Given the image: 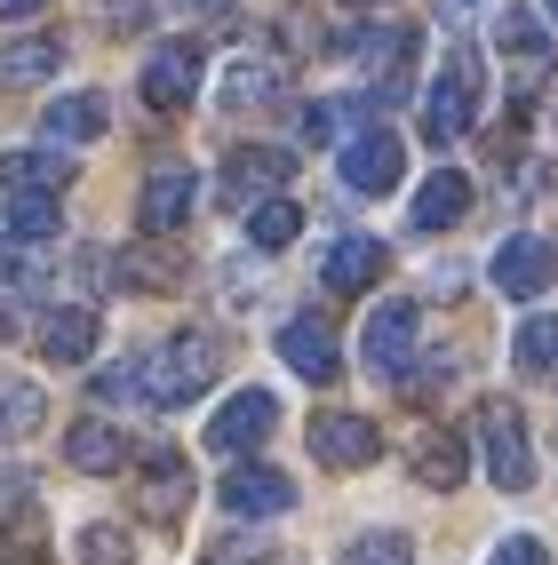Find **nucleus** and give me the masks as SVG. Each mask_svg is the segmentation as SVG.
Wrapping results in <instances>:
<instances>
[{
  "instance_id": "7c9ffc66",
  "label": "nucleus",
  "mask_w": 558,
  "mask_h": 565,
  "mask_svg": "<svg viewBox=\"0 0 558 565\" xmlns=\"http://www.w3.org/2000/svg\"><path fill=\"white\" fill-rule=\"evenodd\" d=\"M495 41H503L510 56H543V49H550V41H543V17H535V9H503V17H495Z\"/></svg>"
},
{
  "instance_id": "473e14b6",
  "label": "nucleus",
  "mask_w": 558,
  "mask_h": 565,
  "mask_svg": "<svg viewBox=\"0 0 558 565\" xmlns=\"http://www.w3.org/2000/svg\"><path fill=\"white\" fill-rule=\"evenodd\" d=\"M81 565H136V550H128L120 525H88V534H81Z\"/></svg>"
},
{
  "instance_id": "a878e982",
  "label": "nucleus",
  "mask_w": 558,
  "mask_h": 565,
  "mask_svg": "<svg viewBox=\"0 0 558 565\" xmlns=\"http://www.w3.org/2000/svg\"><path fill=\"white\" fill-rule=\"evenodd\" d=\"M120 287L168 295V287H183V263L168 255V239H152V232H144V247H128V255H120Z\"/></svg>"
},
{
  "instance_id": "ea45409f",
  "label": "nucleus",
  "mask_w": 558,
  "mask_h": 565,
  "mask_svg": "<svg viewBox=\"0 0 558 565\" xmlns=\"http://www.w3.org/2000/svg\"><path fill=\"white\" fill-rule=\"evenodd\" d=\"M9 334H17V311H0V343H9Z\"/></svg>"
},
{
  "instance_id": "aec40b11",
  "label": "nucleus",
  "mask_w": 558,
  "mask_h": 565,
  "mask_svg": "<svg viewBox=\"0 0 558 565\" xmlns=\"http://www.w3.org/2000/svg\"><path fill=\"white\" fill-rule=\"evenodd\" d=\"M463 215H471V175L463 168H431L415 207H407V232H446V223H463Z\"/></svg>"
},
{
  "instance_id": "5701e85b",
  "label": "nucleus",
  "mask_w": 558,
  "mask_h": 565,
  "mask_svg": "<svg viewBox=\"0 0 558 565\" xmlns=\"http://www.w3.org/2000/svg\"><path fill=\"white\" fill-rule=\"evenodd\" d=\"M64 72V41L56 32H24V41L0 49V88H41Z\"/></svg>"
},
{
  "instance_id": "f704fd0d",
  "label": "nucleus",
  "mask_w": 558,
  "mask_h": 565,
  "mask_svg": "<svg viewBox=\"0 0 558 565\" xmlns=\"http://www.w3.org/2000/svg\"><path fill=\"white\" fill-rule=\"evenodd\" d=\"M17 510H32V478H24L17 462H0V525H9Z\"/></svg>"
},
{
  "instance_id": "7ed1b4c3",
  "label": "nucleus",
  "mask_w": 558,
  "mask_h": 565,
  "mask_svg": "<svg viewBox=\"0 0 558 565\" xmlns=\"http://www.w3.org/2000/svg\"><path fill=\"white\" fill-rule=\"evenodd\" d=\"M478 455H487V478L503 494H527L535 486V446H527V414L510 398H478Z\"/></svg>"
},
{
  "instance_id": "2eb2a0df",
  "label": "nucleus",
  "mask_w": 558,
  "mask_h": 565,
  "mask_svg": "<svg viewBox=\"0 0 558 565\" xmlns=\"http://www.w3.org/2000/svg\"><path fill=\"white\" fill-rule=\"evenodd\" d=\"M215 494H223V510H232V518H280V510H295V478L272 470V462H240Z\"/></svg>"
},
{
  "instance_id": "ddd939ff",
  "label": "nucleus",
  "mask_w": 558,
  "mask_h": 565,
  "mask_svg": "<svg viewBox=\"0 0 558 565\" xmlns=\"http://www.w3.org/2000/svg\"><path fill=\"white\" fill-rule=\"evenodd\" d=\"M200 72H208L200 41H168V49H152V64H144V104H152V111H183V104L200 96Z\"/></svg>"
},
{
  "instance_id": "a211bd4d",
  "label": "nucleus",
  "mask_w": 558,
  "mask_h": 565,
  "mask_svg": "<svg viewBox=\"0 0 558 565\" xmlns=\"http://www.w3.org/2000/svg\"><path fill=\"white\" fill-rule=\"evenodd\" d=\"M64 462L81 470V478L128 470V430H120V423H104V414H88V423H72V430H64Z\"/></svg>"
},
{
  "instance_id": "9d476101",
  "label": "nucleus",
  "mask_w": 558,
  "mask_h": 565,
  "mask_svg": "<svg viewBox=\"0 0 558 565\" xmlns=\"http://www.w3.org/2000/svg\"><path fill=\"white\" fill-rule=\"evenodd\" d=\"M376 455H383V430L367 423V414H344V406H335V414H319V423H312V462H319V470H367Z\"/></svg>"
},
{
  "instance_id": "c85d7f7f",
  "label": "nucleus",
  "mask_w": 558,
  "mask_h": 565,
  "mask_svg": "<svg viewBox=\"0 0 558 565\" xmlns=\"http://www.w3.org/2000/svg\"><path fill=\"white\" fill-rule=\"evenodd\" d=\"M0 565H49V525H41V510H17L9 525H0Z\"/></svg>"
},
{
  "instance_id": "20e7f679",
  "label": "nucleus",
  "mask_w": 558,
  "mask_h": 565,
  "mask_svg": "<svg viewBox=\"0 0 558 565\" xmlns=\"http://www.w3.org/2000/svg\"><path fill=\"white\" fill-rule=\"evenodd\" d=\"M335 175H344L359 200H383V192H399V175H407V143L367 120V128H351L344 143H335Z\"/></svg>"
},
{
  "instance_id": "f3484780",
  "label": "nucleus",
  "mask_w": 558,
  "mask_h": 565,
  "mask_svg": "<svg viewBox=\"0 0 558 565\" xmlns=\"http://www.w3.org/2000/svg\"><path fill=\"white\" fill-rule=\"evenodd\" d=\"M112 128V96L104 88H72V96H56L49 111H41V136L56 143V152H72V143H96Z\"/></svg>"
},
{
  "instance_id": "1a4fd4ad",
  "label": "nucleus",
  "mask_w": 558,
  "mask_h": 565,
  "mask_svg": "<svg viewBox=\"0 0 558 565\" xmlns=\"http://www.w3.org/2000/svg\"><path fill=\"white\" fill-rule=\"evenodd\" d=\"M407 470H415V486H431V494H455L471 478V438L455 423H423L415 446H407Z\"/></svg>"
},
{
  "instance_id": "6e6552de",
  "label": "nucleus",
  "mask_w": 558,
  "mask_h": 565,
  "mask_svg": "<svg viewBox=\"0 0 558 565\" xmlns=\"http://www.w3.org/2000/svg\"><path fill=\"white\" fill-rule=\"evenodd\" d=\"M192 510V462L176 455V446H152V455L136 462V518L144 525H176Z\"/></svg>"
},
{
  "instance_id": "58836bf2",
  "label": "nucleus",
  "mask_w": 558,
  "mask_h": 565,
  "mask_svg": "<svg viewBox=\"0 0 558 565\" xmlns=\"http://www.w3.org/2000/svg\"><path fill=\"white\" fill-rule=\"evenodd\" d=\"M49 0H0V17H41Z\"/></svg>"
},
{
  "instance_id": "c9c22d12",
  "label": "nucleus",
  "mask_w": 558,
  "mask_h": 565,
  "mask_svg": "<svg viewBox=\"0 0 558 565\" xmlns=\"http://www.w3.org/2000/svg\"><path fill=\"white\" fill-rule=\"evenodd\" d=\"M487 565H550V550H543V534H510V542H495Z\"/></svg>"
},
{
  "instance_id": "0eeeda50",
  "label": "nucleus",
  "mask_w": 558,
  "mask_h": 565,
  "mask_svg": "<svg viewBox=\"0 0 558 565\" xmlns=\"http://www.w3.org/2000/svg\"><path fill=\"white\" fill-rule=\"evenodd\" d=\"M192 207H200V168L192 160H160L152 175H144V192H136V232L168 239Z\"/></svg>"
},
{
  "instance_id": "393cba45",
  "label": "nucleus",
  "mask_w": 558,
  "mask_h": 565,
  "mask_svg": "<svg viewBox=\"0 0 558 565\" xmlns=\"http://www.w3.org/2000/svg\"><path fill=\"white\" fill-rule=\"evenodd\" d=\"M280 81H287V72L272 56H232V64H223V81H215V96L232 104V111H248V104H272Z\"/></svg>"
},
{
  "instance_id": "e433bc0d",
  "label": "nucleus",
  "mask_w": 558,
  "mask_h": 565,
  "mask_svg": "<svg viewBox=\"0 0 558 565\" xmlns=\"http://www.w3.org/2000/svg\"><path fill=\"white\" fill-rule=\"evenodd\" d=\"M104 24L112 32H136L144 24V0H104Z\"/></svg>"
},
{
  "instance_id": "f257e3e1",
  "label": "nucleus",
  "mask_w": 558,
  "mask_h": 565,
  "mask_svg": "<svg viewBox=\"0 0 558 565\" xmlns=\"http://www.w3.org/2000/svg\"><path fill=\"white\" fill-rule=\"evenodd\" d=\"M215 374H223L215 334L183 327V334H168L152 359H136V398L144 406H192L200 391H215Z\"/></svg>"
},
{
  "instance_id": "39448f33",
  "label": "nucleus",
  "mask_w": 558,
  "mask_h": 565,
  "mask_svg": "<svg viewBox=\"0 0 558 565\" xmlns=\"http://www.w3.org/2000/svg\"><path fill=\"white\" fill-rule=\"evenodd\" d=\"M415 334H423V311L407 303V295H391V303L367 311L359 327V359L383 374V383H407V359H415Z\"/></svg>"
},
{
  "instance_id": "423d86ee",
  "label": "nucleus",
  "mask_w": 558,
  "mask_h": 565,
  "mask_svg": "<svg viewBox=\"0 0 558 565\" xmlns=\"http://www.w3.org/2000/svg\"><path fill=\"white\" fill-rule=\"evenodd\" d=\"M335 49H344V56H351V64L367 72V81L383 88V104H391V96H407V72H415V32H407V24L344 32V41H335Z\"/></svg>"
},
{
  "instance_id": "4468645a",
  "label": "nucleus",
  "mask_w": 558,
  "mask_h": 565,
  "mask_svg": "<svg viewBox=\"0 0 558 565\" xmlns=\"http://www.w3.org/2000/svg\"><path fill=\"white\" fill-rule=\"evenodd\" d=\"M287 175H295L287 152H272V143H248V152L223 160V183H215V192H223V207H232V215H248L255 200H272Z\"/></svg>"
},
{
  "instance_id": "c756f323",
  "label": "nucleus",
  "mask_w": 558,
  "mask_h": 565,
  "mask_svg": "<svg viewBox=\"0 0 558 565\" xmlns=\"http://www.w3.org/2000/svg\"><path fill=\"white\" fill-rule=\"evenodd\" d=\"M510 359L527 366V374H558V319H550V311H535L527 327L510 334Z\"/></svg>"
},
{
  "instance_id": "f8f14e48",
  "label": "nucleus",
  "mask_w": 558,
  "mask_h": 565,
  "mask_svg": "<svg viewBox=\"0 0 558 565\" xmlns=\"http://www.w3.org/2000/svg\"><path fill=\"white\" fill-rule=\"evenodd\" d=\"M383 239L376 232H335L327 239V255H319V287L327 295H367V287H376L383 279Z\"/></svg>"
},
{
  "instance_id": "f03ea898",
  "label": "nucleus",
  "mask_w": 558,
  "mask_h": 565,
  "mask_svg": "<svg viewBox=\"0 0 558 565\" xmlns=\"http://www.w3.org/2000/svg\"><path fill=\"white\" fill-rule=\"evenodd\" d=\"M478 96H487V72H478V49H446V64L431 72V96H423V136L431 143H455L478 120Z\"/></svg>"
},
{
  "instance_id": "bb28decb",
  "label": "nucleus",
  "mask_w": 558,
  "mask_h": 565,
  "mask_svg": "<svg viewBox=\"0 0 558 565\" xmlns=\"http://www.w3.org/2000/svg\"><path fill=\"white\" fill-rule=\"evenodd\" d=\"M64 183H72V168L56 152H0V192H56L64 200Z\"/></svg>"
},
{
  "instance_id": "b1692460",
  "label": "nucleus",
  "mask_w": 558,
  "mask_h": 565,
  "mask_svg": "<svg viewBox=\"0 0 558 565\" xmlns=\"http://www.w3.org/2000/svg\"><path fill=\"white\" fill-rule=\"evenodd\" d=\"M41 423H49V398H41V383H32V374H9V366H0V446L32 438Z\"/></svg>"
},
{
  "instance_id": "4be33fe9",
  "label": "nucleus",
  "mask_w": 558,
  "mask_h": 565,
  "mask_svg": "<svg viewBox=\"0 0 558 565\" xmlns=\"http://www.w3.org/2000/svg\"><path fill=\"white\" fill-rule=\"evenodd\" d=\"M56 192H0V239L9 247H49L56 239Z\"/></svg>"
},
{
  "instance_id": "cd10ccee",
  "label": "nucleus",
  "mask_w": 558,
  "mask_h": 565,
  "mask_svg": "<svg viewBox=\"0 0 558 565\" xmlns=\"http://www.w3.org/2000/svg\"><path fill=\"white\" fill-rule=\"evenodd\" d=\"M240 223H248V247H264V255H280V247H295V232H304V207L272 192V200H255V207H248Z\"/></svg>"
},
{
  "instance_id": "4c0bfd02",
  "label": "nucleus",
  "mask_w": 558,
  "mask_h": 565,
  "mask_svg": "<svg viewBox=\"0 0 558 565\" xmlns=\"http://www.w3.org/2000/svg\"><path fill=\"white\" fill-rule=\"evenodd\" d=\"M176 17H215V9H232V0H168Z\"/></svg>"
},
{
  "instance_id": "dca6fc26",
  "label": "nucleus",
  "mask_w": 558,
  "mask_h": 565,
  "mask_svg": "<svg viewBox=\"0 0 558 565\" xmlns=\"http://www.w3.org/2000/svg\"><path fill=\"white\" fill-rule=\"evenodd\" d=\"M550 279H558V247H550V239L518 232V239L495 247V287H503V295H518V303H527V295H543Z\"/></svg>"
},
{
  "instance_id": "412c9836",
  "label": "nucleus",
  "mask_w": 558,
  "mask_h": 565,
  "mask_svg": "<svg viewBox=\"0 0 558 565\" xmlns=\"http://www.w3.org/2000/svg\"><path fill=\"white\" fill-rule=\"evenodd\" d=\"M280 359L304 374V383H335V374H344V351H335V334L319 319H287L280 327Z\"/></svg>"
},
{
  "instance_id": "6ab92c4d",
  "label": "nucleus",
  "mask_w": 558,
  "mask_h": 565,
  "mask_svg": "<svg viewBox=\"0 0 558 565\" xmlns=\"http://www.w3.org/2000/svg\"><path fill=\"white\" fill-rule=\"evenodd\" d=\"M96 343H104V319L88 303H64V311L41 319V359H56V366H88Z\"/></svg>"
},
{
  "instance_id": "72a5a7b5",
  "label": "nucleus",
  "mask_w": 558,
  "mask_h": 565,
  "mask_svg": "<svg viewBox=\"0 0 558 565\" xmlns=\"http://www.w3.org/2000/svg\"><path fill=\"white\" fill-rule=\"evenodd\" d=\"M200 565H280V550H272V542H248V534H232V542H215Z\"/></svg>"
},
{
  "instance_id": "9b49d317",
  "label": "nucleus",
  "mask_w": 558,
  "mask_h": 565,
  "mask_svg": "<svg viewBox=\"0 0 558 565\" xmlns=\"http://www.w3.org/2000/svg\"><path fill=\"white\" fill-rule=\"evenodd\" d=\"M272 423H280L272 391H232L215 406V423H208V446H215V455H255V446L272 438Z\"/></svg>"
},
{
  "instance_id": "2f4dec72",
  "label": "nucleus",
  "mask_w": 558,
  "mask_h": 565,
  "mask_svg": "<svg viewBox=\"0 0 558 565\" xmlns=\"http://www.w3.org/2000/svg\"><path fill=\"white\" fill-rule=\"evenodd\" d=\"M344 565H415V542L407 534H359L344 550Z\"/></svg>"
},
{
  "instance_id": "79ce46f5",
  "label": "nucleus",
  "mask_w": 558,
  "mask_h": 565,
  "mask_svg": "<svg viewBox=\"0 0 558 565\" xmlns=\"http://www.w3.org/2000/svg\"><path fill=\"white\" fill-rule=\"evenodd\" d=\"M550 24H558V0H550Z\"/></svg>"
},
{
  "instance_id": "a19ab883",
  "label": "nucleus",
  "mask_w": 558,
  "mask_h": 565,
  "mask_svg": "<svg viewBox=\"0 0 558 565\" xmlns=\"http://www.w3.org/2000/svg\"><path fill=\"white\" fill-rule=\"evenodd\" d=\"M351 9H376V0H351Z\"/></svg>"
}]
</instances>
